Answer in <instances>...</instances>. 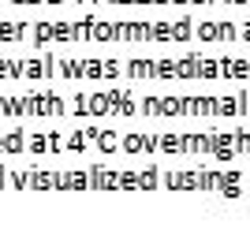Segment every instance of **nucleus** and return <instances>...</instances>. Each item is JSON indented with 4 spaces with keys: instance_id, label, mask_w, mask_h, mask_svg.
<instances>
[]
</instances>
